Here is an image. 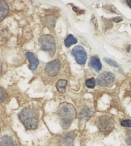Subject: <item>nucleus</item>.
Here are the masks:
<instances>
[{
    "label": "nucleus",
    "mask_w": 131,
    "mask_h": 146,
    "mask_svg": "<svg viewBox=\"0 0 131 146\" xmlns=\"http://www.w3.org/2000/svg\"><path fill=\"white\" fill-rule=\"evenodd\" d=\"M130 50H131V45H129V46L127 48V52H130Z\"/></svg>",
    "instance_id": "25"
},
{
    "label": "nucleus",
    "mask_w": 131,
    "mask_h": 146,
    "mask_svg": "<svg viewBox=\"0 0 131 146\" xmlns=\"http://www.w3.org/2000/svg\"><path fill=\"white\" fill-rule=\"evenodd\" d=\"M96 85V80L93 77H91L89 79H88L86 81V85L88 88L92 89Z\"/></svg>",
    "instance_id": "18"
},
{
    "label": "nucleus",
    "mask_w": 131,
    "mask_h": 146,
    "mask_svg": "<svg viewBox=\"0 0 131 146\" xmlns=\"http://www.w3.org/2000/svg\"><path fill=\"white\" fill-rule=\"evenodd\" d=\"M71 54L73 56L78 64L84 65L86 62L88 56L84 49L81 46H76L72 49Z\"/></svg>",
    "instance_id": "5"
},
{
    "label": "nucleus",
    "mask_w": 131,
    "mask_h": 146,
    "mask_svg": "<svg viewBox=\"0 0 131 146\" xmlns=\"http://www.w3.org/2000/svg\"><path fill=\"white\" fill-rule=\"evenodd\" d=\"M0 146H16L14 141L9 136H3L0 138Z\"/></svg>",
    "instance_id": "14"
},
{
    "label": "nucleus",
    "mask_w": 131,
    "mask_h": 146,
    "mask_svg": "<svg viewBox=\"0 0 131 146\" xmlns=\"http://www.w3.org/2000/svg\"><path fill=\"white\" fill-rule=\"evenodd\" d=\"M9 7L5 1H0V22H1L8 15Z\"/></svg>",
    "instance_id": "12"
},
{
    "label": "nucleus",
    "mask_w": 131,
    "mask_h": 146,
    "mask_svg": "<svg viewBox=\"0 0 131 146\" xmlns=\"http://www.w3.org/2000/svg\"><path fill=\"white\" fill-rule=\"evenodd\" d=\"M115 76L111 72H104L97 77V84L100 86H108L114 83Z\"/></svg>",
    "instance_id": "6"
},
{
    "label": "nucleus",
    "mask_w": 131,
    "mask_h": 146,
    "mask_svg": "<svg viewBox=\"0 0 131 146\" xmlns=\"http://www.w3.org/2000/svg\"><path fill=\"white\" fill-rule=\"evenodd\" d=\"M92 111L88 107H83L80 112L79 119L80 122H86L92 116Z\"/></svg>",
    "instance_id": "10"
},
{
    "label": "nucleus",
    "mask_w": 131,
    "mask_h": 146,
    "mask_svg": "<svg viewBox=\"0 0 131 146\" xmlns=\"http://www.w3.org/2000/svg\"><path fill=\"white\" fill-rule=\"evenodd\" d=\"M41 49L47 52L49 56L53 57L56 51V42L53 36L50 34L42 35L39 39Z\"/></svg>",
    "instance_id": "4"
},
{
    "label": "nucleus",
    "mask_w": 131,
    "mask_h": 146,
    "mask_svg": "<svg viewBox=\"0 0 131 146\" xmlns=\"http://www.w3.org/2000/svg\"><path fill=\"white\" fill-rule=\"evenodd\" d=\"M57 18L53 15H47L44 18V24L48 27L51 31L53 30L55 27V25L56 23Z\"/></svg>",
    "instance_id": "13"
},
{
    "label": "nucleus",
    "mask_w": 131,
    "mask_h": 146,
    "mask_svg": "<svg viewBox=\"0 0 131 146\" xmlns=\"http://www.w3.org/2000/svg\"><path fill=\"white\" fill-rule=\"evenodd\" d=\"M0 131H1V128H0Z\"/></svg>",
    "instance_id": "26"
},
{
    "label": "nucleus",
    "mask_w": 131,
    "mask_h": 146,
    "mask_svg": "<svg viewBox=\"0 0 131 146\" xmlns=\"http://www.w3.org/2000/svg\"><path fill=\"white\" fill-rule=\"evenodd\" d=\"M18 118L22 124L28 130H35L38 125V113L35 109L31 107H25L21 110Z\"/></svg>",
    "instance_id": "2"
},
{
    "label": "nucleus",
    "mask_w": 131,
    "mask_h": 146,
    "mask_svg": "<svg viewBox=\"0 0 131 146\" xmlns=\"http://www.w3.org/2000/svg\"><path fill=\"white\" fill-rule=\"evenodd\" d=\"M126 142L128 146H131V131L128 130L126 133Z\"/></svg>",
    "instance_id": "21"
},
{
    "label": "nucleus",
    "mask_w": 131,
    "mask_h": 146,
    "mask_svg": "<svg viewBox=\"0 0 131 146\" xmlns=\"http://www.w3.org/2000/svg\"><path fill=\"white\" fill-rule=\"evenodd\" d=\"M57 115L60 125L63 129L66 130L70 126L76 116V111L73 105L67 102L61 103L57 109Z\"/></svg>",
    "instance_id": "1"
},
{
    "label": "nucleus",
    "mask_w": 131,
    "mask_h": 146,
    "mask_svg": "<svg viewBox=\"0 0 131 146\" xmlns=\"http://www.w3.org/2000/svg\"><path fill=\"white\" fill-rule=\"evenodd\" d=\"M120 124L122 127H126V128H130L131 127V120L130 119L123 120L121 122Z\"/></svg>",
    "instance_id": "20"
},
{
    "label": "nucleus",
    "mask_w": 131,
    "mask_h": 146,
    "mask_svg": "<svg viewBox=\"0 0 131 146\" xmlns=\"http://www.w3.org/2000/svg\"><path fill=\"white\" fill-rule=\"evenodd\" d=\"M126 4H128V6L130 8H131V0H128V1H126Z\"/></svg>",
    "instance_id": "23"
},
{
    "label": "nucleus",
    "mask_w": 131,
    "mask_h": 146,
    "mask_svg": "<svg viewBox=\"0 0 131 146\" xmlns=\"http://www.w3.org/2000/svg\"><path fill=\"white\" fill-rule=\"evenodd\" d=\"M25 56L29 62V69L32 71H36L39 65V62L35 54L31 52H27L25 54Z\"/></svg>",
    "instance_id": "9"
},
{
    "label": "nucleus",
    "mask_w": 131,
    "mask_h": 146,
    "mask_svg": "<svg viewBox=\"0 0 131 146\" xmlns=\"http://www.w3.org/2000/svg\"><path fill=\"white\" fill-rule=\"evenodd\" d=\"M7 98V93L6 90L0 86V104L5 101Z\"/></svg>",
    "instance_id": "17"
},
{
    "label": "nucleus",
    "mask_w": 131,
    "mask_h": 146,
    "mask_svg": "<svg viewBox=\"0 0 131 146\" xmlns=\"http://www.w3.org/2000/svg\"><path fill=\"white\" fill-rule=\"evenodd\" d=\"M60 68L61 62L58 59H56L47 63L45 66L44 71L49 76L55 77L59 73Z\"/></svg>",
    "instance_id": "7"
},
{
    "label": "nucleus",
    "mask_w": 131,
    "mask_h": 146,
    "mask_svg": "<svg viewBox=\"0 0 131 146\" xmlns=\"http://www.w3.org/2000/svg\"><path fill=\"white\" fill-rule=\"evenodd\" d=\"M2 65H3L2 62H0V75H1L2 72Z\"/></svg>",
    "instance_id": "24"
},
{
    "label": "nucleus",
    "mask_w": 131,
    "mask_h": 146,
    "mask_svg": "<svg viewBox=\"0 0 131 146\" xmlns=\"http://www.w3.org/2000/svg\"><path fill=\"white\" fill-rule=\"evenodd\" d=\"M104 61L106 62L107 63L109 64V65H110L111 66H112L115 67V68L118 67V65H117V63L115 61L112 60V59L108 58H104Z\"/></svg>",
    "instance_id": "19"
},
{
    "label": "nucleus",
    "mask_w": 131,
    "mask_h": 146,
    "mask_svg": "<svg viewBox=\"0 0 131 146\" xmlns=\"http://www.w3.org/2000/svg\"><path fill=\"white\" fill-rule=\"evenodd\" d=\"M89 66L93 68L96 72H99L102 68V64L100 58L97 56H92L91 57L89 62Z\"/></svg>",
    "instance_id": "11"
},
{
    "label": "nucleus",
    "mask_w": 131,
    "mask_h": 146,
    "mask_svg": "<svg viewBox=\"0 0 131 146\" xmlns=\"http://www.w3.org/2000/svg\"><path fill=\"white\" fill-rule=\"evenodd\" d=\"M67 85V81L65 79H60L58 80L56 84V88L59 93L63 94L66 92V86Z\"/></svg>",
    "instance_id": "15"
},
{
    "label": "nucleus",
    "mask_w": 131,
    "mask_h": 146,
    "mask_svg": "<svg viewBox=\"0 0 131 146\" xmlns=\"http://www.w3.org/2000/svg\"><path fill=\"white\" fill-rule=\"evenodd\" d=\"M76 135L74 131H70L63 135L59 141L60 146H74V140Z\"/></svg>",
    "instance_id": "8"
},
{
    "label": "nucleus",
    "mask_w": 131,
    "mask_h": 146,
    "mask_svg": "<svg viewBox=\"0 0 131 146\" xmlns=\"http://www.w3.org/2000/svg\"><path fill=\"white\" fill-rule=\"evenodd\" d=\"M77 42H78L77 39L75 38L72 34H69L67 36L65 40V46L68 48L70 47L72 45L76 44Z\"/></svg>",
    "instance_id": "16"
},
{
    "label": "nucleus",
    "mask_w": 131,
    "mask_h": 146,
    "mask_svg": "<svg viewBox=\"0 0 131 146\" xmlns=\"http://www.w3.org/2000/svg\"><path fill=\"white\" fill-rule=\"evenodd\" d=\"M95 123L100 131L106 135L111 133L115 127L114 119L108 115L99 116L97 118Z\"/></svg>",
    "instance_id": "3"
},
{
    "label": "nucleus",
    "mask_w": 131,
    "mask_h": 146,
    "mask_svg": "<svg viewBox=\"0 0 131 146\" xmlns=\"http://www.w3.org/2000/svg\"><path fill=\"white\" fill-rule=\"evenodd\" d=\"M113 21H115V23H119L120 21H123V18L121 17H116V18H113Z\"/></svg>",
    "instance_id": "22"
}]
</instances>
